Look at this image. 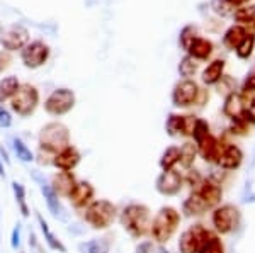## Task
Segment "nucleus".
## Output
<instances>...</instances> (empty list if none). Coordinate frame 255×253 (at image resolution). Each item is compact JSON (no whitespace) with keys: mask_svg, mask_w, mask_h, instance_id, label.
<instances>
[{"mask_svg":"<svg viewBox=\"0 0 255 253\" xmlns=\"http://www.w3.org/2000/svg\"><path fill=\"white\" fill-rule=\"evenodd\" d=\"M20 58H22V63L26 65L27 68H39V67H43L49 58V48L43 41H32V43L26 44V46L22 48Z\"/></svg>","mask_w":255,"mask_h":253,"instance_id":"obj_9","label":"nucleus"},{"mask_svg":"<svg viewBox=\"0 0 255 253\" xmlns=\"http://www.w3.org/2000/svg\"><path fill=\"white\" fill-rule=\"evenodd\" d=\"M211 7H213V10H215L216 14L223 15V17H226V15H233V14H235V9H237V7L232 5L228 0H213Z\"/></svg>","mask_w":255,"mask_h":253,"instance_id":"obj_36","label":"nucleus"},{"mask_svg":"<svg viewBox=\"0 0 255 253\" xmlns=\"http://www.w3.org/2000/svg\"><path fill=\"white\" fill-rule=\"evenodd\" d=\"M39 104V92L31 84H24L17 88L14 97L10 99V107L20 117H27L36 111Z\"/></svg>","mask_w":255,"mask_h":253,"instance_id":"obj_5","label":"nucleus"},{"mask_svg":"<svg viewBox=\"0 0 255 253\" xmlns=\"http://www.w3.org/2000/svg\"><path fill=\"white\" fill-rule=\"evenodd\" d=\"M82 160V155L75 146L68 145L67 148L60 150L58 153L53 155V160H51V165L56 167L61 172H72L77 165L80 163Z\"/></svg>","mask_w":255,"mask_h":253,"instance_id":"obj_14","label":"nucleus"},{"mask_svg":"<svg viewBox=\"0 0 255 253\" xmlns=\"http://www.w3.org/2000/svg\"><path fill=\"white\" fill-rule=\"evenodd\" d=\"M235 20L242 24H250L255 22V5H249V7H240V9L235 10Z\"/></svg>","mask_w":255,"mask_h":253,"instance_id":"obj_35","label":"nucleus"},{"mask_svg":"<svg viewBox=\"0 0 255 253\" xmlns=\"http://www.w3.org/2000/svg\"><path fill=\"white\" fill-rule=\"evenodd\" d=\"M118 218V207L108 199H94L85 207L84 219L94 230H108Z\"/></svg>","mask_w":255,"mask_h":253,"instance_id":"obj_3","label":"nucleus"},{"mask_svg":"<svg viewBox=\"0 0 255 253\" xmlns=\"http://www.w3.org/2000/svg\"><path fill=\"white\" fill-rule=\"evenodd\" d=\"M208 230L203 226V224H194L189 230L184 231L180 235L179 240V250L180 253H199L201 245H203V240L206 236Z\"/></svg>","mask_w":255,"mask_h":253,"instance_id":"obj_10","label":"nucleus"},{"mask_svg":"<svg viewBox=\"0 0 255 253\" xmlns=\"http://www.w3.org/2000/svg\"><path fill=\"white\" fill-rule=\"evenodd\" d=\"M254 46H255V36L254 34H247L245 39L240 43V46L235 50L237 56H238V58H242V60L249 58V56L252 55V51H254Z\"/></svg>","mask_w":255,"mask_h":253,"instance_id":"obj_34","label":"nucleus"},{"mask_svg":"<svg viewBox=\"0 0 255 253\" xmlns=\"http://www.w3.org/2000/svg\"><path fill=\"white\" fill-rule=\"evenodd\" d=\"M199 93L201 88L194 80L184 79L174 87L172 92V102L175 107H191L199 102Z\"/></svg>","mask_w":255,"mask_h":253,"instance_id":"obj_8","label":"nucleus"},{"mask_svg":"<svg viewBox=\"0 0 255 253\" xmlns=\"http://www.w3.org/2000/svg\"><path fill=\"white\" fill-rule=\"evenodd\" d=\"M244 119L247 122H250V124H255V97H252L250 100H247Z\"/></svg>","mask_w":255,"mask_h":253,"instance_id":"obj_40","label":"nucleus"},{"mask_svg":"<svg viewBox=\"0 0 255 253\" xmlns=\"http://www.w3.org/2000/svg\"><path fill=\"white\" fill-rule=\"evenodd\" d=\"M197 38V29L194 26H186L180 32V44H182L184 50H187L189 44Z\"/></svg>","mask_w":255,"mask_h":253,"instance_id":"obj_39","label":"nucleus"},{"mask_svg":"<svg viewBox=\"0 0 255 253\" xmlns=\"http://www.w3.org/2000/svg\"><path fill=\"white\" fill-rule=\"evenodd\" d=\"M36 219H38V224L41 228V233H43V238L44 242L49 248H51L53 252H58V253H67V247L63 245V242L56 236L55 233L51 231V228H49V224L46 223V219L43 218V214H36Z\"/></svg>","mask_w":255,"mask_h":253,"instance_id":"obj_22","label":"nucleus"},{"mask_svg":"<svg viewBox=\"0 0 255 253\" xmlns=\"http://www.w3.org/2000/svg\"><path fill=\"white\" fill-rule=\"evenodd\" d=\"M201 197L204 199V202L208 204V207H216L218 204L221 202V197H223V192H221V187L218 185L216 182L213 180H203L201 182V189L197 190Z\"/></svg>","mask_w":255,"mask_h":253,"instance_id":"obj_21","label":"nucleus"},{"mask_svg":"<svg viewBox=\"0 0 255 253\" xmlns=\"http://www.w3.org/2000/svg\"><path fill=\"white\" fill-rule=\"evenodd\" d=\"M119 223L125 228V231L133 238H143L150 233L151 213L145 204H128L119 214Z\"/></svg>","mask_w":255,"mask_h":253,"instance_id":"obj_1","label":"nucleus"},{"mask_svg":"<svg viewBox=\"0 0 255 253\" xmlns=\"http://www.w3.org/2000/svg\"><path fill=\"white\" fill-rule=\"evenodd\" d=\"M184 185V177L180 175V172L177 170H167V172H162L158 175L157 182H155V187L162 195H177L180 192Z\"/></svg>","mask_w":255,"mask_h":253,"instance_id":"obj_12","label":"nucleus"},{"mask_svg":"<svg viewBox=\"0 0 255 253\" xmlns=\"http://www.w3.org/2000/svg\"><path fill=\"white\" fill-rule=\"evenodd\" d=\"M19 87H20V84H19L17 77H5V79L0 80V104L12 99Z\"/></svg>","mask_w":255,"mask_h":253,"instance_id":"obj_27","label":"nucleus"},{"mask_svg":"<svg viewBox=\"0 0 255 253\" xmlns=\"http://www.w3.org/2000/svg\"><path fill=\"white\" fill-rule=\"evenodd\" d=\"M10 126H12L10 112L7 109L0 107V128H10Z\"/></svg>","mask_w":255,"mask_h":253,"instance_id":"obj_44","label":"nucleus"},{"mask_svg":"<svg viewBox=\"0 0 255 253\" xmlns=\"http://www.w3.org/2000/svg\"><path fill=\"white\" fill-rule=\"evenodd\" d=\"M208 134H211V133H209V124L204 119H197L196 126H194V133H192V138H194L196 145L199 141H203Z\"/></svg>","mask_w":255,"mask_h":253,"instance_id":"obj_38","label":"nucleus"},{"mask_svg":"<svg viewBox=\"0 0 255 253\" xmlns=\"http://www.w3.org/2000/svg\"><path fill=\"white\" fill-rule=\"evenodd\" d=\"M242 160H244L242 150L238 148L237 145L226 143V145L221 146V152H220V157H218L216 163L220 167H223L225 170H235L242 165Z\"/></svg>","mask_w":255,"mask_h":253,"instance_id":"obj_17","label":"nucleus"},{"mask_svg":"<svg viewBox=\"0 0 255 253\" xmlns=\"http://www.w3.org/2000/svg\"><path fill=\"white\" fill-rule=\"evenodd\" d=\"M180 153H179V146H168L165 152L162 153V158H160V169L163 172L167 170H174V167L179 163Z\"/></svg>","mask_w":255,"mask_h":253,"instance_id":"obj_30","label":"nucleus"},{"mask_svg":"<svg viewBox=\"0 0 255 253\" xmlns=\"http://www.w3.org/2000/svg\"><path fill=\"white\" fill-rule=\"evenodd\" d=\"M197 68H199L197 61L194 58H191L189 55L186 58L180 60V63H179V73L184 77V79H191V77L197 72Z\"/></svg>","mask_w":255,"mask_h":253,"instance_id":"obj_33","label":"nucleus"},{"mask_svg":"<svg viewBox=\"0 0 255 253\" xmlns=\"http://www.w3.org/2000/svg\"><path fill=\"white\" fill-rule=\"evenodd\" d=\"M228 2L230 3H232V5H244V3H247V2H249V0H228Z\"/></svg>","mask_w":255,"mask_h":253,"instance_id":"obj_45","label":"nucleus"},{"mask_svg":"<svg viewBox=\"0 0 255 253\" xmlns=\"http://www.w3.org/2000/svg\"><path fill=\"white\" fill-rule=\"evenodd\" d=\"M211 221L218 233L228 235L240 224V211L232 204H225L221 207H216L211 216Z\"/></svg>","mask_w":255,"mask_h":253,"instance_id":"obj_7","label":"nucleus"},{"mask_svg":"<svg viewBox=\"0 0 255 253\" xmlns=\"http://www.w3.org/2000/svg\"><path fill=\"white\" fill-rule=\"evenodd\" d=\"M197 153L204 158L206 162H216L218 157H220V152H221V146L223 143H220L216 140L213 134H208L203 141L197 143Z\"/></svg>","mask_w":255,"mask_h":253,"instance_id":"obj_20","label":"nucleus"},{"mask_svg":"<svg viewBox=\"0 0 255 253\" xmlns=\"http://www.w3.org/2000/svg\"><path fill=\"white\" fill-rule=\"evenodd\" d=\"M245 104L247 100L244 99V95L240 93H228L223 104V112L225 116H228L232 121L237 119H244V112H245Z\"/></svg>","mask_w":255,"mask_h":253,"instance_id":"obj_19","label":"nucleus"},{"mask_svg":"<svg viewBox=\"0 0 255 253\" xmlns=\"http://www.w3.org/2000/svg\"><path fill=\"white\" fill-rule=\"evenodd\" d=\"M32 178H34L36 183L39 185V190H41V194H43L44 202H46L48 211L51 213V216H55L56 219H65V209L60 202V197L55 194V190L51 189V185H49V183L36 172L32 173Z\"/></svg>","mask_w":255,"mask_h":253,"instance_id":"obj_11","label":"nucleus"},{"mask_svg":"<svg viewBox=\"0 0 255 253\" xmlns=\"http://www.w3.org/2000/svg\"><path fill=\"white\" fill-rule=\"evenodd\" d=\"M179 153H180V158H179L180 165H182L184 169H191V167L194 165L196 157H197V146L194 143L187 141L179 148Z\"/></svg>","mask_w":255,"mask_h":253,"instance_id":"obj_28","label":"nucleus"},{"mask_svg":"<svg viewBox=\"0 0 255 253\" xmlns=\"http://www.w3.org/2000/svg\"><path fill=\"white\" fill-rule=\"evenodd\" d=\"M179 223H180V214L177 213V209L170 206L162 207L155 214V218L151 219L150 224V235L153 238V242H157L160 245L167 243L175 235Z\"/></svg>","mask_w":255,"mask_h":253,"instance_id":"obj_2","label":"nucleus"},{"mask_svg":"<svg viewBox=\"0 0 255 253\" xmlns=\"http://www.w3.org/2000/svg\"><path fill=\"white\" fill-rule=\"evenodd\" d=\"M87 253H109V242L108 238L104 240H92L85 245Z\"/></svg>","mask_w":255,"mask_h":253,"instance_id":"obj_37","label":"nucleus"},{"mask_svg":"<svg viewBox=\"0 0 255 253\" xmlns=\"http://www.w3.org/2000/svg\"><path fill=\"white\" fill-rule=\"evenodd\" d=\"M79 182L75 178V175H73L72 172H60L55 173V177L51 178V189L55 190V194L58 195V197H67L72 194L73 187H75V183Z\"/></svg>","mask_w":255,"mask_h":253,"instance_id":"obj_18","label":"nucleus"},{"mask_svg":"<svg viewBox=\"0 0 255 253\" xmlns=\"http://www.w3.org/2000/svg\"><path fill=\"white\" fill-rule=\"evenodd\" d=\"M153 253H168V252H165L163 248H160V250H157V252H153Z\"/></svg>","mask_w":255,"mask_h":253,"instance_id":"obj_47","label":"nucleus"},{"mask_svg":"<svg viewBox=\"0 0 255 253\" xmlns=\"http://www.w3.org/2000/svg\"><path fill=\"white\" fill-rule=\"evenodd\" d=\"M247 34H249V32H247V29L244 26H232L223 36L225 46L230 48V50H237V48L240 46L242 41L245 39Z\"/></svg>","mask_w":255,"mask_h":253,"instance_id":"obj_26","label":"nucleus"},{"mask_svg":"<svg viewBox=\"0 0 255 253\" xmlns=\"http://www.w3.org/2000/svg\"><path fill=\"white\" fill-rule=\"evenodd\" d=\"M199 253H225V247L221 243V240L218 238V235L208 230V233L203 240V245H201Z\"/></svg>","mask_w":255,"mask_h":253,"instance_id":"obj_29","label":"nucleus"},{"mask_svg":"<svg viewBox=\"0 0 255 253\" xmlns=\"http://www.w3.org/2000/svg\"><path fill=\"white\" fill-rule=\"evenodd\" d=\"M225 72V61L223 60H215L206 67V70L203 72V82L206 85H215L220 84V80L223 79Z\"/></svg>","mask_w":255,"mask_h":253,"instance_id":"obj_25","label":"nucleus"},{"mask_svg":"<svg viewBox=\"0 0 255 253\" xmlns=\"http://www.w3.org/2000/svg\"><path fill=\"white\" fill-rule=\"evenodd\" d=\"M75 105V93L70 88H56L49 93V97L44 100V111L49 116H65Z\"/></svg>","mask_w":255,"mask_h":253,"instance_id":"obj_6","label":"nucleus"},{"mask_svg":"<svg viewBox=\"0 0 255 253\" xmlns=\"http://www.w3.org/2000/svg\"><path fill=\"white\" fill-rule=\"evenodd\" d=\"M70 145V131L61 122H48L41 128L39 133V150L48 155H55L60 150L67 148Z\"/></svg>","mask_w":255,"mask_h":253,"instance_id":"obj_4","label":"nucleus"},{"mask_svg":"<svg viewBox=\"0 0 255 253\" xmlns=\"http://www.w3.org/2000/svg\"><path fill=\"white\" fill-rule=\"evenodd\" d=\"M196 122H197L196 116H179V114H170L167 119L165 128L170 136H192Z\"/></svg>","mask_w":255,"mask_h":253,"instance_id":"obj_13","label":"nucleus"},{"mask_svg":"<svg viewBox=\"0 0 255 253\" xmlns=\"http://www.w3.org/2000/svg\"><path fill=\"white\" fill-rule=\"evenodd\" d=\"M27 39H29V34H27L26 27L12 26L3 32V36L0 38V43H2V46L7 51H15V50H22L27 44Z\"/></svg>","mask_w":255,"mask_h":253,"instance_id":"obj_16","label":"nucleus"},{"mask_svg":"<svg viewBox=\"0 0 255 253\" xmlns=\"http://www.w3.org/2000/svg\"><path fill=\"white\" fill-rule=\"evenodd\" d=\"M189 53V56L194 60H208L213 53V43L209 39L204 38H197L189 44V48L186 50Z\"/></svg>","mask_w":255,"mask_h":253,"instance_id":"obj_23","label":"nucleus"},{"mask_svg":"<svg viewBox=\"0 0 255 253\" xmlns=\"http://www.w3.org/2000/svg\"><path fill=\"white\" fill-rule=\"evenodd\" d=\"M10 247L12 250H17L20 247V224L17 223L12 230V236H10Z\"/></svg>","mask_w":255,"mask_h":253,"instance_id":"obj_43","label":"nucleus"},{"mask_svg":"<svg viewBox=\"0 0 255 253\" xmlns=\"http://www.w3.org/2000/svg\"><path fill=\"white\" fill-rule=\"evenodd\" d=\"M12 190H14V197L19 206L20 214H22L24 218H27V216H29V206H27V201H26V187L17 180H12Z\"/></svg>","mask_w":255,"mask_h":253,"instance_id":"obj_31","label":"nucleus"},{"mask_svg":"<svg viewBox=\"0 0 255 253\" xmlns=\"http://www.w3.org/2000/svg\"><path fill=\"white\" fill-rule=\"evenodd\" d=\"M254 92H255V72H250L247 75V79L244 80V85H242V95L254 93Z\"/></svg>","mask_w":255,"mask_h":253,"instance_id":"obj_41","label":"nucleus"},{"mask_svg":"<svg viewBox=\"0 0 255 253\" xmlns=\"http://www.w3.org/2000/svg\"><path fill=\"white\" fill-rule=\"evenodd\" d=\"M12 150H14L15 157H17V160L24 162V163H31L34 160V153L31 152V148L26 145L20 138H12Z\"/></svg>","mask_w":255,"mask_h":253,"instance_id":"obj_32","label":"nucleus"},{"mask_svg":"<svg viewBox=\"0 0 255 253\" xmlns=\"http://www.w3.org/2000/svg\"><path fill=\"white\" fill-rule=\"evenodd\" d=\"M0 177H5V167H3L2 158H0Z\"/></svg>","mask_w":255,"mask_h":253,"instance_id":"obj_46","label":"nucleus"},{"mask_svg":"<svg viewBox=\"0 0 255 253\" xmlns=\"http://www.w3.org/2000/svg\"><path fill=\"white\" fill-rule=\"evenodd\" d=\"M209 209L204 199L201 197L199 192H192L182 204V211L187 216H203Z\"/></svg>","mask_w":255,"mask_h":253,"instance_id":"obj_24","label":"nucleus"},{"mask_svg":"<svg viewBox=\"0 0 255 253\" xmlns=\"http://www.w3.org/2000/svg\"><path fill=\"white\" fill-rule=\"evenodd\" d=\"M94 195H96V189L92 183L87 180H80L75 183L72 194L68 195V201L75 209H85L94 201Z\"/></svg>","mask_w":255,"mask_h":253,"instance_id":"obj_15","label":"nucleus"},{"mask_svg":"<svg viewBox=\"0 0 255 253\" xmlns=\"http://www.w3.org/2000/svg\"><path fill=\"white\" fill-rule=\"evenodd\" d=\"M230 131H232L233 134H247V131H249V122H247L245 119L233 121V124L230 126Z\"/></svg>","mask_w":255,"mask_h":253,"instance_id":"obj_42","label":"nucleus"}]
</instances>
